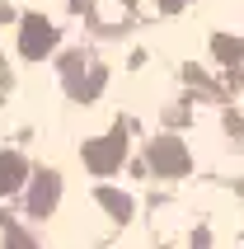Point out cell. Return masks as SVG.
I'll use <instances>...</instances> for the list:
<instances>
[]
</instances>
